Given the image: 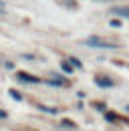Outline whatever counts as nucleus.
<instances>
[{"mask_svg": "<svg viewBox=\"0 0 129 131\" xmlns=\"http://www.w3.org/2000/svg\"><path fill=\"white\" fill-rule=\"evenodd\" d=\"M95 107L99 109V111H105V105H103V103H95Z\"/></svg>", "mask_w": 129, "mask_h": 131, "instance_id": "9", "label": "nucleus"}, {"mask_svg": "<svg viewBox=\"0 0 129 131\" xmlns=\"http://www.w3.org/2000/svg\"><path fill=\"white\" fill-rule=\"evenodd\" d=\"M113 14H117V16H123V18H129V8L127 6H115L111 10Z\"/></svg>", "mask_w": 129, "mask_h": 131, "instance_id": "3", "label": "nucleus"}, {"mask_svg": "<svg viewBox=\"0 0 129 131\" xmlns=\"http://www.w3.org/2000/svg\"><path fill=\"white\" fill-rule=\"evenodd\" d=\"M85 45H89V47H99V49H117V45L103 42V40H101V38H97V36H91V38H87V40H85Z\"/></svg>", "mask_w": 129, "mask_h": 131, "instance_id": "1", "label": "nucleus"}, {"mask_svg": "<svg viewBox=\"0 0 129 131\" xmlns=\"http://www.w3.org/2000/svg\"><path fill=\"white\" fill-rule=\"evenodd\" d=\"M4 117H6V113H4V111H0V119H4Z\"/></svg>", "mask_w": 129, "mask_h": 131, "instance_id": "12", "label": "nucleus"}, {"mask_svg": "<svg viewBox=\"0 0 129 131\" xmlns=\"http://www.w3.org/2000/svg\"><path fill=\"white\" fill-rule=\"evenodd\" d=\"M18 79L20 81H28V83H38L40 79H36V77H30L28 73H18Z\"/></svg>", "mask_w": 129, "mask_h": 131, "instance_id": "4", "label": "nucleus"}, {"mask_svg": "<svg viewBox=\"0 0 129 131\" xmlns=\"http://www.w3.org/2000/svg\"><path fill=\"white\" fill-rule=\"evenodd\" d=\"M95 85H99V87H113V81L109 79V77H101V75H97V77H95Z\"/></svg>", "mask_w": 129, "mask_h": 131, "instance_id": "2", "label": "nucleus"}, {"mask_svg": "<svg viewBox=\"0 0 129 131\" xmlns=\"http://www.w3.org/2000/svg\"><path fill=\"white\" fill-rule=\"evenodd\" d=\"M63 127H71V129H75V123H73V121H63Z\"/></svg>", "mask_w": 129, "mask_h": 131, "instance_id": "7", "label": "nucleus"}, {"mask_svg": "<svg viewBox=\"0 0 129 131\" xmlns=\"http://www.w3.org/2000/svg\"><path fill=\"white\" fill-rule=\"evenodd\" d=\"M127 111H129V105H127Z\"/></svg>", "mask_w": 129, "mask_h": 131, "instance_id": "13", "label": "nucleus"}, {"mask_svg": "<svg viewBox=\"0 0 129 131\" xmlns=\"http://www.w3.org/2000/svg\"><path fill=\"white\" fill-rule=\"evenodd\" d=\"M10 95H12V97H14L16 101H20V99H22V97H20V95H18V93H16V91H10Z\"/></svg>", "mask_w": 129, "mask_h": 131, "instance_id": "8", "label": "nucleus"}, {"mask_svg": "<svg viewBox=\"0 0 129 131\" xmlns=\"http://www.w3.org/2000/svg\"><path fill=\"white\" fill-rule=\"evenodd\" d=\"M111 26H115V28H119V26H121V22H119V20H111Z\"/></svg>", "mask_w": 129, "mask_h": 131, "instance_id": "10", "label": "nucleus"}, {"mask_svg": "<svg viewBox=\"0 0 129 131\" xmlns=\"http://www.w3.org/2000/svg\"><path fill=\"white\" fill-rule=\"evenodd\" d=\"M71 63H73V65H75V67H83V65H81V63H79V61H77V59H71Z\"/></svg>", "mask_w": 129, "mask_h": 131, "instance_id": "11", "label": "nucleus"}, {"mask_svg": "<svg viewBox=\"0 0 129 131\" xmlns=\"http://www.w3.org/2000/svg\"><path fill=\"white\" fill-rule=\"evenodd\" d=\"M61 67H63L64 73H73V67L69 65V63H64V61H63V63H61Z\"/></svg>", "mask_w": 129, "mask_h": 131, "instance_id": "6", "label": "nucleus"}, {"mask_svg": "<svg viewBox=\"0 0 129 131\" xmlns=\"http://www.w3.org/2000/svg\"><path fill=\"white\" fill-rule=\"evenodd\" d=\"M105 119H107V121H117V119H119V115H115V113H105Z\"/></svg>", "mask_w": 129, "mask_h": 131, "instance_id": "5", "label": "nucleus"}]
</instances>
